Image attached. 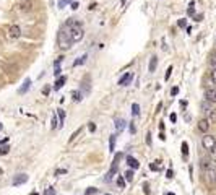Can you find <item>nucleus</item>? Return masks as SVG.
I'll list each match as a JSON object with an SVG mask.
<instances>
[{"mask_svg": "<svg viewBox=\"0 0 216 195\" xmlns=\"http://www.w3.org/2000/svg\"><path fill=\"white\" fill-rule=\"evenodd\" d=\"M57 44L62 51H68L72 47L73 41H72V18H68L65 25L62 26V29L57 34Z\"/></svg>", "mask_w": 216, "mask_h": 195, "instance_id": "f257e3e1", "label": "nucleus"}, {"mask_svg": "<svg viewBox=\"0 0 216 195\" xmlns=\"http://www.w3.org/2000/svg\"><path fill=\"white\" fill-rule=\"evenodd\" d=\"M84 36V29H83V25L80 21H77V20L72 18V41L73 42H78L81 41Z\"/></svg>", "mask_w": 216, "mask_h": 195, "instance_id": "f03ea898", "label": "nucleus"}, {"mask_svg": "<svg viewBox=\"0 0 216 195\" xmlns=\"http://www.w3.org/2000/svg\"><path fill=\"white\" fill-rule=\"evenodd\" d=\"M202 146L205 150H213L214 146H216V136L214 135H210V133H205L202 136Z\"/></svg>", "mask_w": 216, "mask_h": 195, "instance_id": "7ed1b4c3", "label": "nucleus"}, {"mask_svg": "<svg viewBox=\"0 0 216 195\" xmlns=\"http://www.w3.org/2000/svg\"><path fill=\"white\" fill-rule=\"evenodd\" d=\"M133 78H135V75H133L132 72H127V73L122 75V78L117 81V85H119V86H128L130 83L133 81Z\"/></svg>", "mask_w": 216, "mask_h": 195, "instance_id": "20e7f679", "label": "nucleus"}, {"mask_svg": "<svg viewBox=\"0 0 216 195\" xmlns=\"http://www.w3.org/2000/svg\"><path fill=\"white\" fill-rule=\"evenodd\" d=\"M28 174H23V172H20V174H16L15 177H13V181H12V185L13 187H18V185H23L24 182H28Z\"/></svg>", "mask_w": 216, "mask_h": 195, "instance_id": "39448f33", "label": "nucleus"}, {"mask_svg": "<svg viewBox=\"0 0 216 195\" xmlns=\"http://www.w3.org/2000/svg\"><path fill=\"white\" fill-rule=\"evenodd\" d=\"M20 36H21V28L18 25H12L10 29H8V37L10 39H18Z\"/></svg>", "mask_w": 216, "mask_h": 195, "instance_id": "423d86ee", "label": "nucleus"}, {"mask_svg": "<svg viewBox=\"0 0 216 195\" xmlns=\"http://www.w3.org/2000/svg\"><path fill=\"white\" fill-rule=\"evenodd\" d=\"M205 101H208L210 104H216V90L213 88L205 90Z\"/></svg>", "mask_w": 216, "mask_h": 195, "instance_id": "0eeeda50", "label": "nucleus"}, {"mask_svg": "<svg viewBox=\"0 0 216 195\" xmlns=\"http://www.w3.org/2000/svg\"><path fill=\"white\" fill-rule=\"evenodd\" d=\"M210 120L208 119H200L198 120V124H197V127H198V130L202 132V133H208V130H210Z\"/></svg>", "mask_w": 216, "mask_h": 195, "instance_id": "6e6552de", "label": "nucleus"}, {"mask_svg": "<svg viewBox=\"0 0 216 195\" xmlns=\"http://www.w3.org/2000/svg\"><path fill=\"white\" fill-rule=\"evenodd\" d=\"M206 179H208L210 182H216V166H214V163L206 169Z\"/></svg>", "mask_w": 216, "mask_h": 195, "instance_id": "1a4fd4ad", "label": "nucleus"}, {"mask_svg": "<svg viewBox=\"0 0 216 195\" xmlns=\"http://www.w3.org/2000/svg\"><path fill=\"white\" fill-rule=\"evenodd\" d=\"M30 88H31V78H26V80L23 81V85L20 86V90H18V94H24L30 91Z\"/></svg>", "mask_w": 216, "mask_h": 195, "instance_id": "9d476101", "label": "nucleus"}, {"mask_svg": "<svg viewBox=\"0 0 216 195\" xmlns=\"http://www.w3.org/2000/svg\"><path fill=\"white\" fill-rule=\"evenodd\" d=\"M114 125H116V132H117V133H120V132H122V130H124L125 127H127V122H125L124 119H120V117H119V119H116V120H114Z\"/></svg>", "mask_w": 216, "mask_h": 195, "instance_id": "9b49d317", "label": "nucleus"}, {"mask_svg": "<svg viewBox=\"0 0 216 195\" xmlns=\"http://www.w3.org/2000/svg\"><path fill=\"white\" fill-rule=\"evenodd\" d=\"M127 164H128V168H132V169H138L140 168V163L137 158H133V156H127Z\"/></svg>", "mask_w": 216, "mask_h": 195, "instance_id": "f8f14e48", "label": "nucleus"}, {"mask_svg": "<svg viewBox=\"0 0 216 195\" xmlns=\"http://www.w3.org/2000/svg\"><path fill=\"white\" fill-rule=\"evenodd\" d=\"M18 7H20L21 12H31V10H33V3L30 2V0H24V2H21Z\"/></svg>", "mask_w": 216, "mask_h": 195, "instance_id": "ddd939ff", "label": "nucleus"}, {"mask_svg": "<svg viewBox=\"0 0 216 195\" xmlns=\"http://www.w3.org/2000/svg\"><path fill=\"white\" fill-rule=\"evenodd\" d=\"M156 67H158V57H156V55H153L151 58H149V67H148V70L153 73V72L156 70Z\"/></svg>", "mask_w": 216, "mask_h": 195, "instance_id": "4468645a", "label": "nucleus"}, {"mask_svg": "<svg viewBox=\"0 0 216 195\" xmlns=\"http://www.w3.org/2000/svg\"><path fill=\"white\" fill-rule=\"evenodd\" d=\"M65 81H67V76H59L57 78V81H55V85H54V90H60V88L65 85Z\"/></svg>", "mask_w": 216, "mask_h": 195, "instance_id": "2eb2a0df", "label": "nucleus"}, {"mask_svg": "<svg viewBox=\"0 0 216 195\" xmlns=\"http://www.w3.org/2000/svg\"><path fill=\"white\" fill-rule=\"evenodd\" d=\"M133 171H135V169L128 168V169L124 172V179H125V181H128V182H132V181H133Z\"/></svg>", "mask_w": 216, "mask_h": 195, "instance_id": "dca6fc26", "label": "nucleus"}, {"mask_svg": "<svg viewBox=\"0 0 216 195\" xmlns=\"http://www.w3.org/2000/svg\"><path fill=\"white\" fill-rule=\"evenodd\" d=\"M55 112H57V115H59V127H63V122H65V111L63 109H57V111H55Z\"/></svg>", "mask_w": 216, "mask_h": 195, "instance_id": "f3484780", "label": "nucleus"}, {"mask_svg": "<svg viewBox=\"0 0 216 195\" xmlns=\"http://www.w3.org/2000/svg\"><path fill=\"white\" fill-rule=\"evenodd\" d=\"M200 109H202L203 112H206V114H210V111H211V104H210L208 101H203V103L200 104Z\"/></svg>", "mask_w": 216, "mask_h": 195, "instance_id": "a211bd4d", "label": "nucleus"}, {"mask_svg": "<svg viewBox=\"0 0 216 195\" xmlns=\"http://www.w3.org/2000/svg\"><path fill=\"white\" fill-rule=\"evenodd\" d=\"M86 58H88V54H83L80 58H78V60H75L73 62V67H78V65H83L84 62H86Z\"/></svg>", "mask_w": 216, "mask_h": 195, "instance_id": "6ab92c4d", "label": "nucleus"}, {"mask_svg": "<svg viewBox=\"0 0 216 195\" xmlns=\"http://www.w3.org/2000/svg\"><path fill=\"white\" fill-rule=\"evenodd\" d=\"M114 148H116V133L111 135V138H109V151L114 153Z\"/></svg>", "mask_w": 216, "mask_h": 195, "instance_id": "aec40b11", "label": "nucleus"}, {"mask_svg": "<svg viewBox=\"0 0 216 195\" xmlns=\"http://www.w3.org/2000/svg\"><path fill=\"white\" fill-rule=\"evenodd\" d=\"M206 119L210 120V124H216V109H211L210 111V114H208V117Z\"/></svg>", "mask_w": 216, "mask_h": 195, "instance_id": "412c9836", "label": "nucleus"}, {"mask_svg": "<svg viewBox=\"0 0 216 195\" xmlns=\"http://www.w3.org/2000/svg\"><path fill=\"white\" fill-rule=\"evenodd\" d=\"M81 99H83L81 91H73V101H75V103H80Z\"/></svg>", "mask_w": 216, "mask_h": 195, "instance_id": "4be33fe9", "label": "nucleus"}, {"mask_svg": "<svg viewBox=\"0 0 216 195\" xmlns=\"http://www.w3.org/2000/svg\"><path fill=\"white\" fill-rule=\"evenodd\" d=\"M182 154L187 159V156H189V145H187V142H182Z\"/></svg>", "mask_w": 216, "mask_h": 195, "instance_id": "5701e85b", "label": "nucleus"}, {"mask_svg": "<svg viewBox=\"0 0 216 195\" xmlns=\"http://www.w3.org/2000/svg\"><path fill=\"white\" fill-rule=\"evenodd\" d=\"M132 114L137 117V115H140V106H138V103H133L132 104Z\"/></svg>", "mask_w": 216, "mask_h": 195, "instance_id": "b1692460", "label": "nucleus"}, {"mask_svg": "<svg viewBox=\"0 0 216 195\" xmlns=\"http://www.w3.org/2000/svg\"><path fill=\"white\" fill-rule=\"evenodd\" d=\"M117 187L119 189H124L125 187V179L122 177V176H119V177H117Z\"/></svg>", "mask_w": 216, "mask_h": 195, "instance_id": "393cba45", "label": "nucleus"}, {"mask_svg": "<svg viewBox=\"0 0 216 195\" xmlns=\"http://www.w3.org/2000/svg\"><path fill=\"white\" fill-rule=\"evenodd\" d=\"M51 129H59V124H57V115L54 114V117H52V120H51Z\"/></svg>", "mask_w": 216, "mask_h": 195, "instance_id": "a878e982", "label": "nucleus"}, {"mask_svg": "<svg viewBox=\"0 0 216 195\" xmlns=\"http://www.w3.org/2000/svg\"><path fill=\"white\" fill-rule=\"evenodd\" d=\"M210 65H211V68H216V52H213L210 55Z\"/></svg>", "mask_w": 216, "mask_h": 195, "instance_id": "bb28decb", "label": "nucleus"}, {"mask_svg": "<svg viewBox=\"0 0 216 195\" xmlns=\"http://www.w3.org/2000/svg\"><path fill=\"white\" fill-rule=\"evenodd\" d=\"M187 13H189V16H192L195 13V2H190L189 3V10H187Z\"/></svg>", "mask_w": 216, "mask_h": 195, "instance_id": "cd10ccee", "label": "nucleus"}, {"mask_svg": "<svg viewBox=\"0 0 216 195\" xmlns=\"http://www.w3.org/2000/svg\"><path fill=\"white\" fill-rule=\"evenodd\" d=\"M99 190L96 189V187H89V189H86V192H84V195H94V193H98Z\"/></svg>", "mask_w": 216, "mask_h": 195, "instance_id": "c85d7f7f", "label": "nucleus"}, {"mask_svg": "<svg viewBox=\"0 0 216 195\" xmlns=\"http://www.w3.org/2000/svg\"><path fill=\"white\" fill-rule=\"evenodd\" d=\"M210 159L213 161V163H216V146L213 150H210Z\"/></svg>", "mask_w": 216, "mask_h": 195, "instance_id": "c756f323", "label": "nucleus"}, {"mask_svg": "<svg viewBox=\"0 0 216 195\" xmlns=\"http://www.w3.org/2000/svg\"><path fill=\"white\" fill-rule=\"evenodd\" d=\"M44 195H55V189L54 187H47L44 192Z\"/></svg>", "mask_w": 216, "mask_h": 195, "instance_id": "7c9ffc66", "label": "nucleus"}, {"mask_svg": "<svg viewBox=\"0 0 216 195\" xmlns=\"http://www.w3.org/2000/svg\"><path fill=\"white\" fill-rule=\"evenodd\" d=\"M80 132H81V129H78L77 132H73V133H72V136H70V140H68V142L72 143V142H73V140H75V138H77V136L80 135Z\"/></svg>", "mask_w": 216, "mask_h": 195, "instance_id": "2f4dec72", "label": "nucleus"}, {"mask_svg": "<svg viewBox=\"0 0 216 195\" xmlns=\"http://www.w3.org/2000/svg\"><path fill=\"white\" fill-rule=\"evenodd\" d=\"M88 130H89L91 133L96 132V124H94V122H89V124H88Z\"/></svg>", "mask_w": 216, "mask_h": 195, "instance_id": "473e14b6", "label": "nucleus"}, {"mask_svg": "<svg viewBox=\"0 0 216 195\" xmlns=\"http://www.w3.org/2000/svg\"><path fill=\"white\" fill-rule=\"evenodd\" d=\"M68 3H72V0H60V2H59V7L63 8V7H67Z\"/></svg>", "mask_w": 216, "mask_h": 195, "instance_id": "72a5a7b5", "label": "nucleus"}, {"mask_svg": "<svg viewBox=\"0 0 216 195\" xmlns=\"http://www.w3.org/2000/svg\"><path fill=\"white\" fill-rule=\"evenodd\" d=\"M10 151V146H0V154H7Z\"/></svg>", "mask_w": 216, "mask_h": 195, "instance_id": "f704fd0d", "label": "nucleus"}, {"mask_svg": "<svg viewBox=\"0 0 216 195\" xmlns=\"http://www.w3.org/2000/svg\"><path fill=\"white\" fill-rule=\"evenodd\" d=\"M185 25H187V21H185V18H181L179 21H177V26H179V28H185Z\"/></svg>", "mask_w": 216, "mask_h": 195, "instance_id": "c9c22d12", "label": "nucleus"}, {"mask_svg": "<svg viewBox=\"0 0 216 195\" xmlns=\"http://www.w3.org/2000/svg\"><path fill=\"white\" fill-rule=\"evenodd\" d=\"M62 60H63V55H59L57 58H55V62H54V65H55V67H60V62H62Z\"/></svg>", "mask_w": 216, "mask_h": 195, "instance_id": "e433bc0d", "label": "nucleus"}, {"mask_svg": "<svg viewBox=\"0 0 216 195\" xmlns=\"http://www.w3.org/2000/svg\"><path fill=\"white\" fill-rule=\"evenodd\" d=\"M122 156H124V154H122V153H117V154H116V158H114V161H112V163H116V164H119V161L122 159Z\"/></svg>", "mask_w": 216, "mask_h": 195, "instance_id": "4c0bfd02", "label": "nucleus"}, {"mask_svg": "<svg viewBox=\"0 0 216 195\" xmlns=\"http://www.w3.org/2000/svg\"><path fill=\"white\" fill-rule=\"evenodd\" d=\"M158 164H154V163H151V164H149V168H151L153 171H159V161H156Z\"/></svg>", "mask_w": 216, "mask_h": 195, "instance_id": "58836bf2", "label": "nucleus"}, {"mask_svg": "<svg viewBox=\"0 0 216 195\" xmlns=\"http://www.w3.org/2000/svg\"><path fill=\"white\" fill-rule=\"evenodd\" d=\"M171 72H172V65L167 68V72H166V75H164V78H166V80H169V78H171Z\"/></svg>", "mask_w": 216, "mask_h": 195, "instance_id": "ea45409f", "label": "nucleus"}, {"mask_svg": "<svg viewBox=\"0 0 216 195\" xmlns=\"http://www.w3.org/2000/svg\"><path fill=\"white\" fill-rule=\"evenodd\" d=\"M166 177H167V179H172V177H174V171H172V169H167Z\"/></svg>", "mask_w": 216, "mask_h": 195, "instance_id": "a19ab883", "label": "nucleus"}, {"mask_svg": "<svg viewBox=\"0 0 216 195\" xmlns=\"http://www.w3.org/2000/svg\"><path fill=\"white\" fill-rule=\"evenodd\" d=\"M128 127H130V133H135V132H137L135 124H133V122H128Z\"/></svg>", "mask_w": 216, "mask_h": 195, "instance_id": "79ce46f5", "label": "nucleus"}, {"mask_svg": "<svg viewBox=\"0 0 216 195\" xmlns=\"http://www.w3.org/2000/svg\"><path fill=\"white\" fill-rule=\"evenodd\" d=\"M211 81L216 85V68H213V70H211Z\"/></svg>", "mask_w": 216, "mask_h": 195, "instance_id": "37998d69", "label": "nucleus"}, {"mask_svg": "<svg viewBox=\"0 0 216 195\" xmlns=\"http://www.w3.org/2000/svg\"><path fill=\"white\" fill-rule=\"evenodd\" d=\"M62 174H67V169H57L55 171V176H62Z\"/></svg>", "mask_w": 216, "mask_h": 195, "instance_id": "c03bdc74", "label": "nucleus"}, {"mask_svg": "<svg viewBox=\"0 0 216 195\" xmlns=\"http://www.w3.org/2000/svg\"><path fill=\"white\" fill-rule=\"evenodd\" d=\"M60 73H62V68H60V67H55V72H54V75H55V76H60Z\"/></svg>", "mask_w": 216, "mask_h": 195, "instance_id": "a18cd8bd", "label": "nucleus"}, {"mask_svg": "<svg viewBox=\"0 0 216 195\" xmlns=\"http://www.w3.org/2000/svg\"><path fill=\"white\" fill-rule=\"evenodd\" d=\"M78 7H80V3H78V2H72V5H70V8H72V10H78Z\"/></svg>", "mask_w": 216, "mask_h": 195, "instance_id": "49530a36", "label": "nucleus"}, {"mask_svg": "<svg viewBox=\"0 0 216 195\" xmlns=\"http://www.w3.org/2000/svg\"><path fill=\"white\" fill-rule=\"evenodd\" d=\"M177 93H179V88H177V86H174L172 90H171V94H172V96H176Z\"/></svg>", "mask_w": 216, "mask_h": 195, "instance_id": "de8ad7c7", "label": "nucleus"}, {"mask_svg": "<svg viewBox=\"0 0 216 195\" xmlns=\"http://www.w3.org/2000/svg\"><path fill=\"white\" fill-rule=\"evenodd\" d=\"M146 143H148V145H151V133H149V132L146 133Z\"/></svg>", "mask_w": 216, "mask_h": 195, "instance_id": "09e8293b", "label": "nucleus"}, {"mask_svg": "<svg viewBox=\"0 0 216 195\" xmlns=\"http://www.w3.org/2000/svg\"><path fill=\"white\" fill-rule=\"evenodd\" d=\"M169 119H171V122L174 124V122L177 120V115H176V114H171V117H169Z\"/></svg>", "mask_w": 216, "mask_h": 195, "instance_id": "8fccbe9b", "label": "nucleus"}, {"mask_svg": "<svg viewBox=\"0 0 216 195\" xmlns=\"http://www.w3.org/2000/svg\"><path fill=\"white\" fill-rule=\"evenodd\" d=\"M49 90H51V86H46L44 90H42V93H44V94H47V93H49Z\"/></svg>", "mask_w": 216, "mask_h": 195, "instance_id": "3c124183", "label": "nucleus"}, {"mask_svg": "<svg viewBox=\"0 0 216 195\" xmlns=\"http://www.w3.org/2000/svg\"><path fill=\"white\" fill-rule=\"evenodd\" d=\"M145 193H146V195L151 193V192H149V189H148V184H145Z\"/></svg>", "mask_w": 216, "mask_h": 195, "instance_id": "603ef678", "label": "nucleus"}, {"mask_svg": "<svg viewBox=\"0 0 216 195\" xmlns=\"http://www.w3.org/2000/svg\"><path fill=\"white\" fill-rule=\"evenodd\" d=\"M96 7H98V3H91V5H89V7H88V8H89V10H94V8H96Z\"/></svg>", "mask_w": 216, "mask_h": 195, "instance_id": "864d4df0", "label": "nucleus"}, {"mask_svg": "<svg viewBox=\"0 0 216 195\" xmlns=\"http://www.w3.org/2000/svg\"><path fill=\"white\" fill-rule=\"evenodd\" d=\"M202 16H203V15H197V16H195V21H202Z\"/></svg>", "mask_w": 216, "mask_h": 195, "instance_id": "5fc2aeb1", "label": "nucleus"}, {"mask_svg": "<svg viewBox=\"0 0 216 195\" xmlns=\"http://www.w3.org/2000/svg\"><path fill=\"white\" fill-rule=\"evenodd\" d=\"M8 142V138H3V140H0V145H3V143H7Z\"/></svg>", "mask_w": 216, "mask_h": 195, "instance_id": "6e6d98bb", "label": "nucleus"}, {"mask_svg": "<svg viewBox=\"0 0 216 195\" xmlns=\"http://www.w3.org/2000/svg\"><path fill=\"white\" fill-rule=\"evenodd\" d=\"M164 195H176V193H172V192H166Z\"/></svg>", "mask_w": 216, "mask_h": 195, "instance_id": "4d7b16f0", "label": "nucleus"}, {"mask_svg": "<svg viewBox=\"0 0 216 195\" xmlns=\"http://www.w3.org/2000/svg\"><path fill=\"white\" fill-rule=\"evenodd\" d=\"M120 2H122V5H124V3H125V2H127V0H120Z\"/></svg>", "mask_w": 216, "mask_h": 195, "instance_id": "13d9d810", "label": "nucleus"}, {"mask_svg": "<svg viewBox=\"0 0 216 195\" xmlns=\"http://www.w3.org/2000/svg\"><path fill=\"white\" fill-rule=\"evenodd\" d=\"M30 195H37V192H33V193H30Z\"/></svg>", "mask_w": 216, "mask_h": 195, "instance_id": "bf43d9fd", "label": "nucleus"}, {"mask_svg": "<svg viewBox=\"0 0 216 195\" xmlns=\"http://www.w3.org/2000/svg\"><path fill=\"white\" fill-rule=\"evenodd\" d=\"M0 174H3V169H2V168H0Z\"/></svg>", "mask_w": 216, "mask_h": 195, "instance_id": "052dcab7", "label": "nucleus"}, {"mask_svg": "<svg viewBox=\"0 0 216 195\" xmlns=\"http://www.w3.org/2000/svg\"><path fill=\"white\" fill-rule=\"evenodd\" d=\"M2 129H3V125H2V124H0V130H2Z\"/></svg>", "mask_w": 216, "mask_h": 195, "instance_id": "680f3d73", "label": "nucleus"}, {"mask_svg": "<svg viewBox=\"0 0 216 195\" xmlns=\"http://www.w3.org/2000/svg\"><path fill=\"white\" fill-rule=\"evenodd\" d=\"M106 195H111V193H106Z\"/></svg>", "mask_w": 216, "mask_h": 195, "instance_id": "e2e57ef3", "label": "nucleus"}]
</instances>
